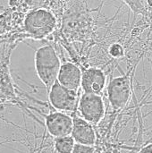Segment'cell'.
<instances>
[{"instance_id": "6da1fadb", "label": "cell", "mask_w": 152, "mask_h": 153, "mask_svg": "<svg viewBox=\"0 0 152 153\" xmlns=\"http://www.w3.org/2000/svg\"><path fill=\"white\" fill-rule=\"evenodd\" d=\"M35 69L38 77L46 86L47 91L57 81L61 67V61L52 46H43L36 50Z\"/></svg>"}, {"instance_id": "7a4b0ae2", "label": "cell", "mask_w": 152, "mask_h": 153, "mask_svg": "<svg viewBox=\"0 0 152 153\" xmlns=\"http://www.w3.org/2000/svg\"><path fill=\"white\" fill-rule=\"evenodd\" d=\"M56 22V17L52 13L39 8L27 14L24 21V27L30 35L35 38H43L54 30Z\"/></svg>"}, {"instance_id": "3957f363", "label": "cell", "mask_w": 152, "mask_h": 153, "mask_svg": "<svg viewBox=\"0 0 152 153\" xmlns=\"http://www.w3.org/2000/svg\"><path fill=\"white\" fill-rule=\"evenodd\" d=\"M80 117L90 124L98 125L105 115V104L100 95L83 93L78 101Z\"/></svg>"}, {"instance_id": "277c9868", "label": "cell", "mask_w": 152, "mask_h": 153, "mask_svg": "<svg viewBox=\"0 0 152 153\" xmlns=\"http://www.w3.org/2000/svg\"><path fill=\"white\" fill-rule=\"evenodd\" d=\"M48 100L59 112H73L78 107V92L69 91L56 81L48 91Z\"/></svg>"}, {"instance_id": "5b68a950", "label": "cell", "mask_w": 152, "mask_h": 153, "mask_svg": "<svg viewBox=\"0 0 152 153\" xmlns=\"http://www.w3.org/2000/svg\"><path fill=\"white\" fill-rule=\"evenodd\" d=\"M108 95L114 109L124 108L131 96V84L127 76L117 77L111 80L108 87Z\"/></svg>"}, {"instance_id": "8992f818", "label": "cell", "mask_w": 152, "mask_h": 153, "mask_svg": "<svg viewBox=\"0 0 152 153\" xmlns=\"http://www.w3.org/2000/svg\"><path fill=\"white\" fill-rule=\"evenodd\" d=\"M45 126L48 134L54 138L71 135L73 117L59 111L49 113L45 117Z\"/></svg>"}, {"instance_id": "52a82bcc", "label": "cell", "mask_w": 152, "mask_h": 153, "mask_svg": "<svg viewBox=\"0 0 152 153\" xmlns=\"http://www.w3.org/2000/svg\"><path fill=\"white\" fill-rule=\"evenodd\" d=\"M106 85L105 73L96 67H90L82 72L81 88L84 93L100 95Z\"/></svg>"}, {"instance_id": "ba28073f", "label": "cell", "mask_w": 152, "mask_h": 153, "mask_svg": "<svg viewBox=\"0 0 152 153\" xmlns=\"http://www.w3.org/2000/svg\"><path fill=\"white\" fill-rule=\"evenodd\" d=\"M82 74V72L78 65L71 62H66L61 65L57 75V82L69 91L78 92L81 88Z\"/></svg>"}, {"instance_id": "9c48e42d", "label": "cell", "mask_w": 152, "mask_h": 153, "mask_svg": "<svg viewBox=\"0 0 152 153\" xmlns=\"http://www.w3.org/2000/svg\"><path fill=\"white\" fill-rule=\"evenodd\" d=\"M71 136L75 143L94 146L96 143V133L93 126L80 116L73 117V130Z\"/></svg>"}, {"instance_id": "30bf717a", "label": "cell", "mask_w": 152, "mask_h": 153, "mask_svg": "<svg viewBox=\"0 0 152 153\" xmlns=\"http://www.w3.org/2000/svg\"><path fill=\"white\" fill-rule=\"evenodd\" d=\"M75 142L71 135L54 138V147L57 153H72Z\"/></svg>"}, {"instance_id": "8fae6325", "label": "cell", "mask_w": 152, "mask_h": 153, "mask_svg": "<svg viewBox=\"0 0 152 153\" xmlns=\"http://www.w3.org/2000/svg\"><path fill=\"white\" fill-rule=\"evenodd\" d=\"M72 153H95V148L94 146L75 143Z\"/></svg>"}, {"instance_id": "7c38bea8", "label": "cell", "mask_w": 152, "mask_h": 153, "mask_svg": "<svg viewBox=\"0 0 152 153\" xmlns=\"http://www.w3.org/2000/svg\"><path fill=\"white\" fill-rule=\"evenodd\" d=\"M109 53L112 56L118 58L124 55V48L121 45L119 44H114L110 47L109 48Z\"/></svg>"}, {"instance_id": "4fadbf2b", "label": "cell", "mask_w": 152, "mask_h": 153, "mask_svg": "<svg viewBox=\"0 0 152 153\" xmlns=\"http://www.w3.org/2000/svg\"><path fill=\"white\" fill-rule=\"evenodd\" d=\"M140 153H152V145L145 148V149H143Z\"/></svg>"}]
</instances>
